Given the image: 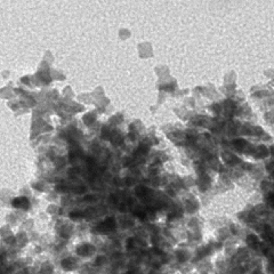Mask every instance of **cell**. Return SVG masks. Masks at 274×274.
<instances>
[{
    "instance_id": "cell-1",
    "label": "cell",
    "mask_w": 274,
    "mask_h": 274,
    "mask_svg": "<svg viewBox=\"0 0 274 274\" xmlns=\"http://www.w3.org/2000/svg\"><path fill=\"white\" fill-rule=\"evenodd\" d=\"M101 231L102 232H108V231H111L114 228V220L113 218H108L105 222H103L101 224Z\"/></svg>"
}]
</instances>
